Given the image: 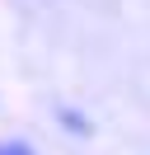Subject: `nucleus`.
I'll list each match as a JSON object with an SVG mask.
<instances>
[{"label":"nucleus","instance_id":"nucleus-1","mask_svg":"<svg viewBox=\"0 0 150 155\" xmlns=\"http://www.w3.org/2000/svg\"><path fill=\"white\" fill-rule=\"evenodd\" d=\"M0 155H33L28 146H0Z\"/></svg>","mask_w":150,"mask_h":155}]
</instances>
